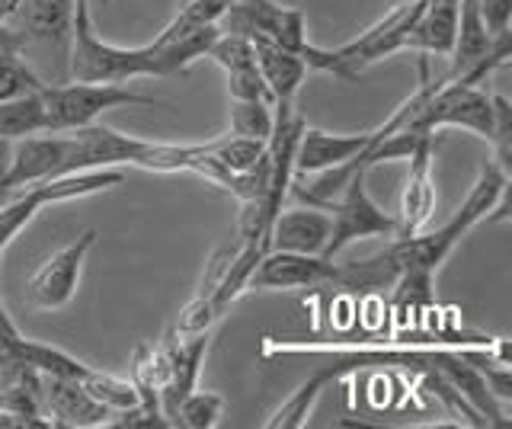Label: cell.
Segmentation results:
<instances>
[{"label":"cell","mask_w":512,"mask_h":429,"mask_svg":"<svg viewBox=\"0 0 512 429\" xmlns=\"http://www.w3.org/2000/svg\"><path fill=\"white\" fill-rule=\"evenodd\" d=\"M506 189H509V173H503L493 161L484 164L477 183L471 186L468 199L461 202V209L445 221L436 231H423L416 237H394V241L384 247L388 260L394 263V305L397 308H423L432 305V282H436L439 266L448 260L461 237L471 228L490 221V212L496 218L506 215Z\"/></svg>","instance_id":"obj_1"},{"label":"cell","mask_w":512,"mask_h":429,"mask_svg":"<svg viewBox=\"0 0 512 429\" xmlns=\"http://www.w3.org/2000/svg\"><path fill=\"white\" fill-rule=\"evenodd\" d=\"M122 183H125V170L106 167V170L68 173V177H55V180H42V183L23 186V189H13V196L0 205V253L23 234V228L45 209V205L87 199L96 193H106V189H119Z\"/></svg>","instance_id":"obj_2"},{"label":"cell","mask_w":512,"mask_h":429,"mask_svg":"<svg viewBox=\"0 0 512 429\" xmlns=\"http://www.w3.org/2000/svg\"><path fill=\"white\" fill-rule=\"evenodd\" d=\"M45 106V132H71L96 122L109 109L119 106H154L157 100L148 93H138L125 84H45L39 90Z\"/></svg>","instance_id":"obj_3"},{"label":"cell","mask_w":512,"mask_h":429,"mask_svg":"<svg viewBox=\"0 0 512 429\" xmlns=\"http://www.w3.org/2000/svg\"><path fill=\"white\" fill-rule=\"evenodd\" d=\"M368 173H356L346 186L340 199H330L327 205H320V209L333 212L330 215V237H327V247L320 257L327 260H336V253H343L349 244L356 241H365V237H394L397 231V221L394 215H388L381 209V205L372 199V193H368Z\"/></svg>","instance_id":"obj_4"},{"label":"cell","mask_w":512,"mask_h":429,"mask_svg":"<svg viewBox=\"0 0 512 429\" xmlns=\"http://www.w3.org/2000/svg\"><path fill=\"white\" fill-rule=\"evenodd\" d=\"M221 33H237L247 39H266L285 52L301 55L308 45V26H304L301 7H279L276 0H234L218 20Z\"/></svg>","instance_id":"obj_5"},{"label":"cell","mask_w":512,"mask_h":429,"mask_svg":"<svg viewBox=\"0 0 512 429\" xmlns=\"http://www.w3.org/2000/svg\"><path fill=\"white\" fill-rule=\"evenodd\" d=\"M96 247V231L77 234L71 244L55 250L52 257L42 260L39 269L26 279V301L36 311H58L77 292L80 269H84L90 250Z\"/></svg>","instance_id":"obj_6"},{"label":"cell","mask_w":512,"mask_h":429,"mask_svg":"<svg viewBox=\"0 0 512 429\" xmlns=\"http://www.w3.org/2000/svg\"><path fill=\"white\" fill-rule=\"evenodd\" d=\"M340 263L327 257H311V253H288V250H266L263 260L250 273L247 292H288V289H320L333 285Z\"/></svg>","instance_id":"obj_7"},{"label":"cell","mask_w":512,"mask_h":429,"mask_svg":"<svg viewBox=\"0 0 512 429\" xmlns=\"http://www.w3.org/2000/svg\"><path fill=\"white\" fill-rule=\"evenodd\" d=\"M0 20L16 29L23 45H68L74 0H0Z\"/></svg>","instance_id":"obj_8"},{"label":"cell","mask_w":512,"mask_h":429,"mask_svg":"<svg viewBox=\"0 0 512 429\" xmlns=\"http://www.w3.org/2000/svg\"><path fill=\"white\" fill-rule=\"evenodd\" d=\"M0 410L10 413L16 429L52 426L42 410V372L0 343Z\"/></svg>","instance_id":"obj_9"},{"label":"cell","mask_w":512,"mask_h":429,"mask_svg":"<svg viewBox=\"0 0 512 429\" xmlns=\"http://www.w3.org/2000/svg\"><path fill=\"white\" fill-rule=\"evenodd\" d=\"M432 141L436 138H426L420 141L413 151H410V173H407V183H404V193H400V209L394 215L397 221V231L394 237H416L423 234L432 209H436V183H432Z\"/></svg>","instance_id":"obj_10"},{"label":"cell","mask_w":512,"mask_h":429,"mask_svg":"<svg viewBox=\"0 0 512 429\" xmlns=\"http://www.w3.org/2000/svg\"><path fill=\"white\" fill-rule=\"evenodd\" d=\"M208 343H212V330H199V333H183L180 343L164 349L167 365H164V385L157 391V404H160V413L170 420V426H173V413L180 407V401L196 388Z\"/></svg>","instance_id":"obj_11"},{"label":"cell","mask_w":512,"mask_h":429,"mask_svg":"<svg viewBox=\"0 0 512 429\" xmlns=\"http://www.w3.org/2000/svg\"><path fill=\"white\" fill-rule=\"evenodd\" d=\"M42 410L52 426H71V429L109 426L112 420V410L96 401L80 381L52 378V375H42Z\"/></svg>","instance_id":"obj_12"},{"label":"cell","mask_w":512,"mask_h":429,"mask_svg":"<svg viewBox=\"0 0 512 429\" xmlns=\"http://www.w3.org/2000/svg\"><path fill=\"white\" fill-rule=\"evenodd\" d=\"M368 145H372V132L336 135V132L308 129V125H304L298 145H295V177L292 180L311 177V173H320L336 164H346L352 157H359Z\"/></svg>","instance_id":"obj_13"},{"label":"cell","mask_w":512,"mask_h":429,"mask_svg":"<svg viewBox=\"0 0 512 429\" xmlns=\"http://www.w3.org/2000/svg\"><path fill=\"white\" fill-rule=\"evenodd\" d=\"M330 237V215L320 205L308 209H279L269 225V250L288 253H324Z\"/></svg>","instance_id":"obj_14"},{"label":"cell","mask_w":512,"mask_h":429,"mask_svg":"<svg viewBox=\"0 0 512 429\" xmlns=\"http://www.w3.org/2000/svg\"><path fill=\"white\" fill-rule=\"evenodd\" d=\"M458 33V0H423L407 33L404 52L448 58Z\"/></svg>","instance_id":"obj_15"},{"label":"cell","mask_w":512,"mask_h":429,"mask_svg":"<svg viewBox=\"0 0 512 429\" xmlns=\"http://www.w3.org/2000/svg\"><path fill=\"white\" fill-rule=\"evenodd\" d=\"M253 42V55H256V68L263 74V84L269 90L272 103H295L298 90L308 77V68L295 52H285L279 45H272L266 39H250Z\"/></svg>","instance_id":"obj_16"},{"label":"cell","mask_w":512,"mask_h":429,"mask_svg":"<svg viewBox=\"0 0 512 429\" xmlns=\"http://www.w3.org/2000/svg\"><path fill=\"white\" fill-rule=\"evenodd\" d=\"M340 375H343L340 365H333V362L324 365V369L314 372L308 381H301L288 401H282L276 410H272V417L266 420V426L269 429H298V426H304V423H308V417H311L314 404H317V397L324 394V388L330 385V381L340 378Z\"/></svg>","instance_id":"obj_17"},{"label":"cell","mask_w":512,"mask_h":429,"mask_svg":"<svg viewBox=\"0 0 512 429\" xmlns=\"http://www.w3.org/2000/svg\"><path fill=\"white\" fill-rule=\"evenodd\" d=\"M45 132V106L39 93H23V97L0 100V138L20 141L26 135Z\"/></svg>","instance_id":"obj_18"},{"label":"cell","mask_w":512,"mask_h":429,"mask_svg":"<svg viewBox=\"0 0 512 429\" xmlns=\"http://www.w3.org/2000/svg\"><path fill=\"white\" fill-rule=\"evenodd\" d=\"M231 4L234 0H186V4H180V10H176V17L160 29L154 42H170L199 26H218V20L224 17V10Z\"/></svg>","instance_id":"obj_19"},{"label":"cell","mask_w":512,"mask_h":429,"mask_svg":"<svg viewBox=\"0 0 512 429\" xmlns=\"http://www.w3.org/2000/svg\"><path fill=\"white\" fill-rule=\"evenodd\" d=\"M224 417V397L218 391L192 388L173 413V426L183 429H215Z\"/></svg>","instance_id":"obj_20"},{"label":"cell","mask_w":512,"mask_h":429,"mask_svg":"<svg viewBox=\"0 0 512 429\" xmlns=\"http://www.w3.org/2000/svg\"><path fill=\"white\" fill-rule=\"evenodd\" d=\"M272 122H276V113L269 100H231V135L269 141Z\"/></svg>","instance_id":"obj_21"},{"label":"cell","mask_w":512,"mask_h":429,"mask_svg":"<svg viewBox=\"0 0 512 429\" xmlns=\"http://www.w3.org/2000/svg\"><path fill=\"white\" fill-rule=\"evenodd\" d=\"M45 87L42 77L26 65L20 52L0 55V100L23 97V93H39Z\"/></svg>","instance_id":"obj_22"},{"label":"cell","mask_w":512,"mask_h":429,"mask_svg":"<svg viewBox=\"0 0 512 429\" xmlns=\"http://www.w3.org/2000/svg\"><path fill=\"white\" fill-rule=\"evenodd\" d=\"M266 151V141H253V138H240V135H221L212 138V157L228 170H247L263 157Z\"/></svg>","instance_id":"obj_23"},{"label":"cell","mask_w":512,"mask_h":429,"mask_svg":"<svg viewBox=\"0 0 512 429\" xmlns=\"http://www.w3.org/2000/svg\"><path fill=\"white\" fill-rule=\"evenodd\" d=\"M490 103H493V132L487 138L493 148L490 161L512 177V103L500 97V93H493Z\"/></svg>","instance_id":"obj_24"},{"label":"cell","mask_w":512,"mask_h":429,"mask_svg":"<svg viewBox=\"0 0 512 429\" xmlns=\"http://www.w3.org/2000/svg\"><path fill=\"white\" fill-rule=\"evenodd\" d=\"M205 58H212L224 74H228V71H237V68H250V65H256L253 42H250L247 36H237V33H221V29H218L215 42L208 45Z\"/></svg>","instance_id":"obj_25"},{"label":"cell","mask_w":512,"mask_h":429,"mask_svg":"<svg viewBox=\"0 0 512 429\" xmlns=\"http://www.w3.org/2000/svg\"><path fill=\"white\" fill-rule=\"evenodd\" d=\"M228 93H231V100H269V90H266L263 74L256 65L228 71Z\"/></svg>","instance_id":"obj_26"},{"label":"cell","mask_w":512,"mask_h":429,"mask_svg":"<svg viewBox=\"0 0 512 429\" xmlns=\"http://www.w3.org/2000/svg\"><path fill=\"white\" fill-rule=\"evenodd\" d=\"M477 10L493 39L512 36V0H477Z\"/></svg>","instance_id":"obj_27"},{"label":"cell","mask_w":512,"mask_h":429,"mask_svg":"<svg viewBox=\"0 0 512 429\" xmlns=\"http://www.w3.org/2000/svg\"><path fill=\"white\" fill-rule=\"evenodd\" d=\"M10 161H13V141L0 138V205L13 196V189H10Z\"/></svg>","instance_id":"obj_28"},{"label":"cell","mask_w":512,"mask_h":429,"mask_svg":"<svg viewBox=\"0 0 512 429\" xmlns=\"http://www.w3.org/2000/svg\"><path fill=\"white\" fill-rule=\"evenodd\" d=\"M7 52H26V45H23V39H20V33L16 29H10L4 20H0V55H7Z\"/></svg>","instance_id":"obj_29"},{"label":"cell","mask_w":512,"mask_h":429,"mask_svg":"<svg viewBox=\"0 0 512 429\" xmlns=\"http://www.w3.org/2000/svg\"><path fill=\"white\" fill-rule=\"evenodd\" d=\"M16 423H13V417H10V413H4V410H0V429H13Z\"/></svg>","instance_id":"obj_30"},{"label":"cell","mask_w":512,"mask_h":429,"mask_svg":"<svg viewBox=\"0 0 512 429\" xmlns=\"http://www.w3.org/2000/svg\"><path fill=\"white\" fill-rule=\"evenodd\" d=\"M394 4H413V0H391V7H394Z\"/></svg>","instance_id":"obj_31"},{"label":"cell","mask_w":512,"mask_h":429,"mask_svg":"<svg viewBox=\"0 0 512 429\" xmlns=\"http://www.w3.org/2000/svg\"><path fill=\"white\" fill-rule=\"evenodd\" d=\"M180 4H186V0H180Z\"/></svg>","instance_id":"obj_32"}]
</instances>
